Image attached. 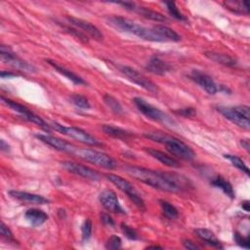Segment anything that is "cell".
Here are the masks:
<instances>
[{"label":"cell","instance_id":"cell-1","mask_svg":"<svg viewBox=\"0 0 250 250\" xmlns=\"http://www.w3.org/2000/svg\"><path fill=\"white\" fill-rule=\"evenodd\" d=\"M124 169L129 176L163 192L179 193L190 186L189 179L173 172L155 171L133 165H127Z\"/></svg>","mask_w":250,"mask_h":250},{"label":"cell","instance_id":"cell-2","mask_svg":"<svg viewBox=\"0 0 250 250\" xmlns=\"http://www.w3.org/2000/svg\"><path fill=\"white\" fill-rule=\"evenodd\" d=\"M107 21L113 28L123 33L133 34L143 40L151 42H166V40L156 32L154 27L150 29L145 28L140 24L121 16H112L109 17Z\"/></svg>","mask_w":250,"mask_h":250},{"label":"cell","instance_id":"cell-3","mask_svg":"<svg viewBox=\"0 0 250 250\" xmlns=\"http://www.w3.org/2000/svg\"><path fill=\"white\" fill-rule=\"evenodd\" d=\"M217 111L228 120L237 125L238 127L249 130L250 128V108L246 105H240L236 107H223L217 108Z\"/></svg>","mask_w":250,"mask_h":250},{"label":"cell","instance_id":"cell-4","mask_svg":"<svg viewBox=\"0 0 250 250\" xmlns=\"http://www.w3.org/2000/svg\"><path fill=\"white\" fill-rule=\"evenodd\" d=\"M73 155L87 162L101 166V167L106 169L112 170L117 167V162L113 157H111L107 153H104L102 151H98L95 150L77 148Z\"/></svg>","mask_w":250,"mask_h":250},{"label":"cell","instance_id":"cell-5","mask_svg":"<svg viewBox=\"0 0 250 250\" xmlns=\"http://www.w3.org/2000/svg\"><path fill=\"white\" fill-rule=\"evenodd\" d=\"M49 125L51 129L61 132L62 134L67 137H70L71 139H74L80 143L86 144L89 146H102V143L98 139H96L94 136H92L91 134H89L88 132L81 128L74 127V126H65L54 121L49 123Z\"/></svg>","mask_w":250,"mask_h":250},{"label":"cell","instance_id":"cell-6","mask_svg":"<svg viewBox=\"0 0 250 250\" xmlns=\"http://www.w3.org/2000/svg\"><path fill=\"white\" fill-rule=\"evenodd\" d=\"M133 102L137 109L148 118L157 122H161L166 125H173L175 123V121L167 114H165L158 108L150 105L145 99L141 97H136L133 99Z\"/></svg>","mask_w":250,"mask_h":250},{"label":"cell","instance_id":"cell-7","mask_svg":"<svg viewBox=\"0 0 250 250\" xmlns=\"http://www.w3.org/2000/svg\"><path fill=\"white\" fill-rule=\"evenodd\" d=\"M106 178L114 184L117 188H118L122 193L126 194L127 197L131 200V201L142 211L146 210V204L142 197L139 195V193L136 191V189L132 186L131 183H129L124 178L116 175V174H106Z\"/></svg>","mask_w":250,"mask_h":250},{"label":"cell","instance_id":"cell-8","mask_svg":"<svg viewBox=\"0 0 250 250\" xmlns=\"http://www.w3.org/2000/svg\"><path fill=\"white\" fill-rule=\"evenodd\" d=\"M1 100H2V102H3L7 107H9L10 109H12L14 112L18 113L24 119H26V120H28V121H30V122H32V123H34V124H36V125L40 126L41 128L47 130V131H49V130L51 129L49 123H47V122H46L44 119H42L39 116H37V115H35L34 113H33V112H32L29 108H27L26 106H24V105H22V104H19V103L15 102V101H12V100H10V99H7V98H5V97H3V96L1 97Z\"/></svg>","mask_w":250,"mask_h":250},{"label":"cell","instance_id":"cell-9","mask_svg":"<svg viewBox=\"0 0 250 250\" xmlns=\"http://www.w3.org/2000/svg\"><path fill=\"white\" fill-rule=\"evenodd\" d=\"M163 145H165L166 149L172 155L177 156L183 160L192 161L196 157V152L193 150V149L173 136H170Z\"/></svg>","mask_w":250,"mask_h":250},{"label":"cell","instance_id":"cell-10","mask_svg":"<svg viewBox=\"0 0 250 250\" xmlns=\"http://www.w3.org/2000/svg\"><path fill=\"white\" fill-rule=\"evenodd\" d=\"M119 70L133 83L137 84L138 86L142 87L143 89L151 92V93H156L158 90L157 85L154 82L150 80L148 77H146L144 74L139 72L137 69L127 67V66H121L119 67Z\"/></svg>","mask_w":250,"mask_h":250},{"label":"cell","instance_id":"cell-11","mask_svg":"<svg viewBox=\"0 0 250 250\" xmlns=\"http://www.w3.org/2000/svg\"><path fill=\"white\" fill-rule=\"evenodd\" d=\"M0 56H1V60L3 63L11 66L14 68L30 72L36 71V67L34 66L19 58L8 46L1 45V47H0Z\"/></svg>","mask_w":250,"mask_h":250},{"label":"cell","instance_id":"cell-12","mask_svg":"<svg viewBox=\"0 0 250 250\" xmlns=\"http://www.w3.org/2000/svg\"><path fill=\"white\" fill-rule=\"evenodd\" d=\"M62 167L67 170L68 172L80 176L84 179L90 180V181H99L100 180V175L97 171L94 169L88 167L86 165H83L74 161H69V160H65L61 162Z\"/></svg>","mask_w":250,"mask_h":250},{"label":"cell","instance_id":"cell-13","mask_svg":"<svg viewBox=\"0 0 250 250\" xmlns=\"http://www.w3.org/2000/svg\"><path fill=\"white\" fill-rule=\"evenodd\" d=\"M190 77L209 95H215L219 91V86L212 77L200 69H193L190 73Z\"/></svg>","mask_w":250,"mask_h":250},{"label":"cell","instance_id":"cell-14","mask_svg":"<svg viewBox=\"0 0 250 250\" xmlns=\"http://www.w3.org/2000/svg\"><path fill=\"white\" fill-rule=\"evenodd\" d=\"M35 137L37 139H39L41 142L47 144L48 146L54 148L57 150L60 151H64L69 154H74L77 147H75L74 145L52 135H48V134H36Z\"/></svg>","mask_w":250,"mask_h":250},{"label":"cell","instance_id":"cell-15","mask_svg":"<svg viewBox=\"0 0 250 250\" xmlns=\"http://www.w3.org/2000/svg\"><path fill=\"white\" fill-rule=\"evenodd\" d=\"M100 202L103 205V207L110 211V212H114V213H117V214H125V210L121 207L118 198L117 196V194L112 191V190H105L100 194L99 197Z\"/></svg>","mask_w":250,"mask_h":250},{"label":"cell","instance_id":"cell-16","mask_svg":"<svg viewBox=\"0 0 250 250\" xmlns=\"http://www.w3.org/2000/svg\"><path fill=\"white\" fill-rule=\"evenodd\" d=\"M67 20L71 26L77 28L78 30L83 31V33H85V34L86 33L89 34L94 39H96L98 41H101L104 39V35H103L102 32L96 26L91 24L90 22H87L85 20H81V19H78L75 17H69V16L67 17Z\"/></svg>","mask_w":250,"mask_h":250},{"label":"cell","instance_id":"cell-17","mask_svg":"<svg viewBox=\"0 0 250 250\" xmlns=\"http://www.w3.org/2000/svg\"><path fill=\"white\" fill-rule=\"evenodd\" d=\"M9 195L26 203L29 204H48L50 202V200L42 196L39 195H35V194H31L28 192H22V191H10Z\"/></svg>","mask_w":250,"mask_h":250},{"label":"cell","instance_id":"cell-18","mask_svg":"<svg viewBox=\"0 0 250 250\" xmlns=\"http://www.w3.org/2000/svg\"><path fill=\"white\" fill-rule=\"evenodd\" d=\"M146 69L153 74L164 75L171 70V66L156 56H151L150 61L147 63Z\"/></svg>","mask_w":250,"mask_h":250},{"label":"cell","instance_id":"cell-19","mask_svg":"<svg viewBox=\"0 0 250 250\" xmlns=\"http://www.w3.org/2000/svg\"><path fill=\"white\" fill-rule=\"evenodd\" d=\"M46 62H47L57 72H59L60 74L64 75L65 77H67V78L69 79L70 81H72V82L74 83V84H77V85L86 84V82H85L84 79H83L82 77H80L79 75H77L76 73H74L73 71H71L70 69H68V68H67V67H63V66H61V65H59L58 63H56V62H54V61H52V60H49V59H47Z\"/></svg>","mask_w":250,"mask_h":250},{"label":"cell","instance_id":"cell-20","mask_svg":"<svg viewBox=\"0 0 250 250\" xmlns=\"http://www.w3.org/2000/svg\"><path fill=\"white\" fill-rule=\"evenodd\" d=\"M145 150L149 154H150L153 158L157 159L162 164H164L166 166H169V167H173V168L180 167V163L178 160H176L174 157H172L168 154L164 153L163 151L157 150L156 149H152V148H146Z\"/></svg>","mask_w":250,"mask_h":250},{"label":"cell","instance_id":"cell-21","mask_svg":"<svg viewBox=\"0 0 250 250\" xmlns=\"http://www.w3.org/2000/svg\"><path fill=\"white\" fill-rule=\"evenodd\" d=\"M204 56L209 59L212 62H215L219 65H223L226 67H234L237 64V61L227 54H223V53H218V52H214V51H206L204 53Z\"/></svg>","mask_w":250,"mask_h":250},{"label":"cell","instance_id":"cell-22","mask_svg":"<svg viewBox=\"0 0 250 250\" xmlns=\"http://www.w3.org/2000/svg\"><path fill=\"white\" fill-rule=\"evenodd\" d=\"M25 217L33 227L41 226L48 220V215L43 210L37 208L29 209L25 213Z\"/></svg>","mask_w":250,"mask_h":250},{"label":"cell","instance_id":"cell-23","mask_svg":"<svg viewBox=\"0 0 250 250\" xmlns=\"http://www.w3.org/2000/svg\"><path fill=\"white\" fill-rule=\"evenodd\" d=\"M195 233L201 240L205 241L210 246L215 247V248H219V249L223 248V245L221 244V242L217 239L214 233L211 232L210 230H208V229H197V230H195Z\"/></svg>","mask_w":250,"mask_h":250},{"label":"cell","instance_id":"cell-24","mask_svg":"<svg viewBox=\"0 0 250 250\" xmlns=\"http://www.w3.org/2000/svg\"><path fill=\"white\" fill-rule=\"evenodd\" d=\"M102 129L107 135H109L111 137H114V138H117V139L126 140V139L133 136V134L131 132H129V131L123 129V128L111 125V124H104L102 126Z\"/></svg>","mask_w":250,"mask_h":250},{"label":"cell","instance_id":"cell-25","mask_svg":"<svg viewBox=\"0 0 250 250\" xmlns=\"http://www.w3.org/2000/svg\"><path fill=\"white\" fill-rule=\"evenodd\" d=\"M211 185L222 190L224 194H226L229 198L231 199H234L235 198V194H234V191H233V188L232 186V184L227 181L224 177L220 176V175H217L216 177H214L211 181Z\"/></svg>","mask_w":250,"mask_h":250},{"label":"cell","instance_id":"cell-26","mask_svg":"<svg viewBox=\"0 0 250 250\" xmlns=\"http://www.w3.org/2000/svg\"><path fill=\"white\" fill-rule=\"evenodd\" d=\"M133 11L140 14L144 18L154 21V22H166V21H167V18L163 16L162 14H160L156 11L150 10L149 8H146V7H142V6L137 5Z\"/></svg>","mask_w":250,"mask_h":250},{"label":"cell","instance_id":"cell-27","mask_svg":"<svg viewBox=\"0 0 250 250\" xmlns=\"http://www.w3.org/2000/svg\"><path fill=\"white\" fill-rule=\"evenodd\" d=\"M154 29L156 30V32L167 41H172V42H178L181 40V36L172 29L165 27V26H155Z\"/></svg>","mask_w":250,"mask_h":250},{"label":"cell","instance_id":"cell-28","mask_svg":"<svg viewBox=\"0 0 250 250\" xmlns=\"http://www.w3.org/2000/svg\"><path fill=\"white\" fill-rule=\"evenodd\" d=\"M225 6L235 14H249V4L246 1H227Z\"/></svg>","mask_w":250,"mask_h":250},{"label":"cell","instance_id":"cell-29","mask_svg":"<svg viewBox=\"0 0 250 250\" xmlns=\"http://www.w3.org/2000/svg\"><path fill=\"white\" fill-rule=\"evenodd\" d=\"M159 204L161 206L163 214L166 217L169 219H177L178 218L179 212L173 204H171L170 202L166 201V200H159Z\"/></svg>","mask_w":250,"mask_h":250},{"label":"cell","instance_id":"cell-30","mask_svg":"<svg viewBox=\"0 0 250 250\" xmlns=\"http://www.w3.org/2000/svg\"><path fill=\"white\" fill-rule=\"evenodd\" d=\"M224 157L226 159H228L238 170H240L241 172H244L247 176L250 175L249 168L247 167V165L240 157H238L237 155H233V154H224Z\"/></svg>","mask_w":250,"mask_h":250},{"label":"cell","instance_id":"cell-31","mask_svg":"<svg viewBox=\"0 0 250 250\" xmlns=\"http://www.w3.org/2000/svg\"><path fill=\"white\" fill-rule=\"evenodd\" d=\"M104 101L106 103V105L109 107V109L117 114V115H122L124 113V110L122 108V106L120 105V103L118 102V100H117L115 97H113L110 94H106L104 96Z\"/></svg>","mask_w":250,"mask_h":250},{"label":"cell","instance_id":"cell-32","mask_svg":"<svg viewBox=\"0 0 250 250\" xmlns=\"http://www.w3.org/2000/svg\"><path fill=\"white\" fill-rule=\"evenodd\" d=\"M165 6H166V9H167V11L169 12V14L176 20H179V21H186V17L181 13V11L179 10V8L177 7L176 3L175 2H172V1H167V2H164Z\"/></svg>","mask_w":250,"mask_h":250},{"label":"cell","instance_id":"cell-33","mask_svg":"<svg viewBox=\"0 0 250 250\" xmlns=\"http://www.w3.org/2000/svg\"><path fill=\"white\" fill-rule=\"evenodd\" d=\"M70 100H71V103L73 105H75L77 108L84 109V110H87L90 108V103H89L88 99L82 95L72 94L70 96Z\"/></svg>","mask_w":250,"mask_h":250},{"label":"cell","instance_id":"cell-34","mask_svg":"<svg viewBox=\"0 0 250 250\" xmlns=\"http://www.w3.org/2000/svg\"><path fill=\"white\" fill-rule=\"evenodd\" d=\"M83 240H88L92 234V222L90 219H86L81 227Z\"/></svg>","mask_w":250,"mask_h":250},{"label":"cell","instance_id":"cell-35","mask_svg":"<svg viewBox=\"0 0 250 250\" xmlns=\"http://www.w3.org/2000/svg\"><path fill=\"white\" fill-rule=\"evenodd\" d=\"M121 238L117 235H112L106 242V248L110 250H117L121 247Z\"/></svg>","mask_w":250,"mask_h":250},{"label":"cell","instance_id":"cell-36","mask_svg":"<svg viewBox=\"0 0 250 250\" xmlns=\"http://www.w3.org/2000/svg\"><path fill=\"white\" fill-rule=\"evenodd\" d=\"M121 231L122 233H124V235L129 238V239H132V240H136L138 238V233L136 232L135 229H133L132 227L128 226L127 224L125 223H121Z\"/></svg>","mask_w":250,"mask_h":250},{"label":"cell","instance_id":"cell-37","mask_svg":"<svg viewBox=\"0 0 250 250\" xmlns=\"http://www.w3.org/2000/svg\"><path fill=\"white\" fill-rule=\"evenodd\" d=\"M64 29H65L66 32L72 34L77 39H79L83 42H88V36L83 32H79L77 29H73V28H70V27H64Z\"/></svg>","mask_w":250,"mask_h":250},{"label":"cell","instance_id":"cell-38","mask_svg":"<svg viewBox=\"0 0 250 250\" xmlns=\"http://www.w3.org/2000/svg\"><path fill=\"white\" fill-rule=\"evenodd\" d=\"M0 233H1L2 237H4L6 240L15 242V238H14V235H13L11 230L3 222L1 223V226H0Z\"/></svg>","mask_w":250,"mask_h":250},{"label":"cell","instance_id":"cell-39","mask_svg":"<svg viewBox=\"0 0 250 250\" xmlns=\"http://www.w3.org/2000/svg\"><path fill=\"white\" fill-rule=\"evenodd\" d=\"M233 238H234V241L240 246V247H243V248H246L248 249L249 248V239H248V236H242L239 233L237 232H234L233 233Z\"/></svg>","mask_w":250,"mask_h":250},{"label":"cell","instance_id":"cell-40","mask_svg":"<svg viewBox=\"0 0 250 250\" xmlns=\"http://www.w3.org/2000/svg\"><path fill=\"white\" fill-rule=\"evenodd\" d=\"M175 113L177 115H180V116L184 117H195L197 115L196 109L191 108V107L185 108V109H180L178 111H175Z\"/></svg>","mask_w":250,"mask_h":250},{"label":"cell","instance_id":"cell-41","mask_svg":"<svg viewBox=\"0 0 250 250\" xmlns=\"http://www.w3.org/2000/svg\"><path fill=\"white\" fill-rule=\"evenodd\" d=\"M183 245L185 248L189 249V250H198V249H200V247L196 243L194 242L193 240L191 239H188V238H184L183 239Z\"/></svg>","mask_w":250,"mask_h":250},{"label":"cell","instance_id":"cell-42","mask_svg":"<svg viewBox=\"0 0 250 250\" xmlns=\"http://www.w3.org/2000/svg\"><path fill=\"white\" fill-rule=\"evenodd\" d=\"M100 218H101V221H102L105 225H107V226L113 227V226L116 225L114 219H113L109 214H107V213H101Z\"/></svg>","mask_w":250,"mask_h":250},{"label":"cell","instance_id":"cell-43","mask_svg":"<svg viewBox=\"0 0 250 250\" xmlns=\"http://www.w3.org/2000/svg\"><path fill=\"white\" fill-rule=\"evenodd\" d=\"M0 75H1V78H12L15 76H18L17 73L12 72V71H7V70H2L0 72Z\"/></svg>","mask_w":250,"mask_h":250},{"label":"cell","instance_id":"cell-44","mask_svg":"<svg viewBox=\"0 0 250 250\" xmlns=\"http://www.w3.org/2000/svg\"><path fill=\"white\" fill-rule=\"evenodd\" d=\"M240 145L242 146L243 149H245L246 151L249 152V150H250V141H249V139L245 138V139L240 140Z\"/></svg>","mask_w":250,"mask_h":250},{"label":"cell","instance_id":"cell-45","mask_svg":"<svg viewBox=\"0 0 250 250\" xmlns=\"http://www.w3.org/2000/svg\"><path fill=\"white\" fill-rule=\"evenodd\" d=\"M0 148H1L2 151H10V146L4 140L0 141Z\"/></svg>","mask_w":250,"mask_h":250},{"label":"cell","instance_id":"cell-46","mask_svg":"<svg viewBox=\"0 0 250 250\" xmlns=\"http://www.w3.org/2000/svg\"><path fill=\"white\" fill-rule=\"evenodd\" d=\"M241 206H242V209H244V211L249 212V201H248V200L243 201L242 204H241Z\"/></svg>","mask_w":250,"mask_h":250},{"label":"cell","instance_id":"cell-47","mask_svg":"<svg viewBox=\"0 0 250 250\" xmlns=\"http://www.w3.org/2000/svg\"><path fill=\"white\" fill-rule=\"evenodd\" d=\"M147 248H148V249H161L162 247H161V246H158V245H150V246H148Z\"/></svg>","mask_w":250,"mask_h":250}]
</instances>
